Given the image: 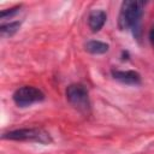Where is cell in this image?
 Returning <instances> with one entry per match:
<instances>
[{
    "mask_svg": "<svg viewBox=\"0 0 154 154\" xmlns=\"http://www.w3.org/2000/svg\"><path fill=\"white\" fill-rule=\"evenodd\" d=\"M149 38H150V42L152 43H154V26L150 29V31H149Z\"/></svg>",
    "mask_w": 154,
    "mask_h": 154,
    "instance_id": "10",
    "label": "cell"
},
{
    "mask_svg": "<svg viewBox=\"0 0 154 154\" xmlns=\"http://www.w3.org/2000/svg\"><path fill=\"white\" fill-rule=\"evenodd\" d=\"M4 140L11 141H29V142H38L42 144H48L52 142L51 135L43 129L38 128H29V129H17L5 132L2 135Z\"/></svg>",
    "mask_w": 154,
    "mask_h": 154,
    "instance_id": "2",
    "label": "cell"
},
{
    "mask_svg": "<svg viewBox=\"0 0 154 154\" xmlns=\"http://www.w3.org/2000/svg\"><path fill=\"white\" fill-rule=\"evenodd\" d=\"M66 99L79 112L88 113L90 111V100L85 85L81 83L70 84L66 88Z\"/></svg>",
    "mask_w": 154,
    "mask_h": 154,
    "instance_id": "3",
    "label": "cell"
},
{
    "mask_svg": "<svg viewBox=\"0 0 154 154\" xmlns=\"http://www.w3.org/2000/svg\"><path fill=\"white\" fill-rule=\"evenodd\" d=\"M112 77L117 81H119L123 84L128 85H138L141 84V75L137 71L134 70H112L111 71Z\"/></svg>",
    "mask_w": 154,
    "mask_h": 154,
    "instance_id": "5",
    "label": "cell"
},
{
    "mask_svg": "<svg viewBox=\"0 0 154 154\" xmlns=\"http://www.w3.org/2000/svg\"><path fill=\"white\" fill-rule=\"evenodd\" d=\"M19 8H20V6H16V7H13V8H11L10 11H2L1 13H0V17H1V19H4V18H6L7 16H10V17H12L13 14H16L18 11H19Z\"/></svg>",
    "mask_w": 154,
    "mask_h": 154,
    "instance_id": "9",
    "label": "cell"
},
{
    "mask_svg": "<svg viewBox=\"0 0 154 154\" xmlns=\"http://www.w3.org/2000/svg\"><path fill=\"white\" fill-rule=\"evenodd\" d=\"M143 1H124L118 17V26L120 30L131 29L134 32L140 30V22L143 14Z\"/></svg>",
    "mask_w": 154,
    "mask_h": 154,
    "instance_id": "1",
    "label": "cell"
},
{
    "mask_svg": "<svg viewBox=\"0 0 154 154\" xmlns=\"http://www.w3.org/2000/svg\"><path fill=\"white\" fill-rule=\"evenodd\" d=\"M13 101L17 106L19 107H28L31 106L32 103L36 102H41L45 100L46 95L45 93L32 85H24L18 88L14 93H13Z\"/></svg>",
    "mask_w": 154,
    "mask_h": 154,
    "instance_id": "4",
    "label": "cell"
},
{
    "mask_svg": "<svg viewBox=\"0 0 154 154\" xmlns=\"http://www.w3.org/2000/svg\"><path fill=\"white\" fill-rule=\"evenodd\" d=\"M106 19H107V14L105 11L102 10H94L89 13V17H88V25L90 28V30L93 32H96L99 31L103 24L106 23Z\"/></svg>",
    "mask_w": 154,
    "mask_h": 154,
    "instance_id": "6",
    "label": "cell"
},
{
    "mask_svg": "<svg viewBox=\"0 0 154 154\" xmlns=\"http://www.w3.org/2000/svg\"><path fill=\"white\" fill-rule=\"evenodd\" d=\"M85 51L91 53V54H103L108 51V45L105 43V42H101V41H96V40H91V41H88L85 45Z\"/></svg>",
    "mask_w": 154,
    "mask_h": 154,
    "instance_id": "7",
    "label": "cell"
},
{
    "mask_svg": "<svg viewBox=\"0 0 154 154\" xmlns=\"http://www.w3.org/2000/svg\"><path fill=\"white\" fill-rule=\"evenodd\" d=\"M20 26V22H12L8 24H4L0 26V32L1 36H12L14 32H17V30Z\"/></svg>",
    "mask_w": 154,
    "mask_h": 154,
    "instance_id": "8",
    "label": "cell"
}]
</instances>
